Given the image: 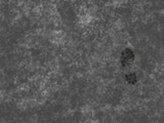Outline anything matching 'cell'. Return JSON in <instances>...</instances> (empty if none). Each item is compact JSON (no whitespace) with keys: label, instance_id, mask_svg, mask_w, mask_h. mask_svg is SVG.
Masks as SVG:
<instances>
[{"label":"cell","instance_id":"cell-2","mask_svg":"<svg viewBox=\"0 0 164 123\" xmlns=\"http://www.w3.org/2000/svg\"><path fill=\"white\" fill-rule=\"evenodd\" d=\"M126 80L128 83L130 84H134L135 82H137V76H135L134 73H131V74H128V75H126Z\"/></svg>","mask_w":164,"mask_h":123},{"label":"cell","instance_id":"cell-1","mask_svg":"<svg viewBox=\"0 0 164 123\" xmlns=\"http://www.w3.org/2000/svg\"><path fill=\"white\" fill-rule=\"evenodd\" d=\"M133 52L128 48L125 49L122 52V55H121V63H122V65L127 66L130 63H133Z\"/></svg>","mask_w":164,"mask_h":123}]
</instances>
